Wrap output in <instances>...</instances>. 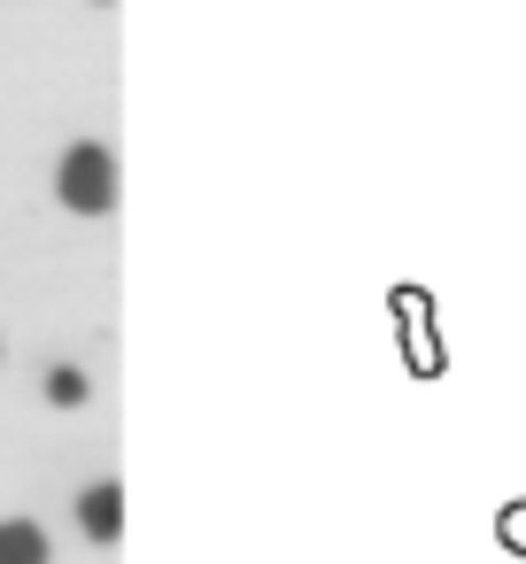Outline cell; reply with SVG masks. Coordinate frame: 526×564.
<instances>
[{"label": "cell", "instance_id": "cell-1", "mask_svg": "<svg viewBox=\"0 0 526 564\" xmlns=\"http://www.w3.org/2000/svg\"><path fill=\"white\" fill-rule=\"evenodd\" d=\"M55 194H63V209H78V217H109V209H117V155H109L101 140H78V148L55 163Z\"/></svg>", "mask_w": 526, "mask_h": 564}, {"label": "cell", "instance_id": "cell-2", "mask_svg": "<svg viewBox=\"0 0 526 564\" xmlns=\"http://www.w3.org/2000/svg\"><path fill=\"white\" fill-rule=\"evenodd\" d=\"M395 325H402L410 371H418V379H441L449 356H441V340H433V302H426V286H395Z\"/></svg>", "mask_w": 526, "mask_h": 564}, {"label": "cell", "instance_id": "cell-3", "mask_svg": "<svg viewBox=\"0 0 526 564\" xmlns=\"http://www.w3.org/2000/svg\"><path fill=\"white\" fill-rule=\"evenodd\" d=\"M78 525H86V533H94V541L109 549V541L125 533V487H117V479L86 487V495H78Z\"/></svg>", "mask_w": 526, "mask_h": 564}, {"label": "cell", "instance_id": "cell-4", "mask_svg": "<svg viewBox=\"0 0 526 564\" xmlns=\"http://www.w3.org/2000/svg\"><path fill=\"white\" fill-rule=\"evenodd\" d=\"M0 564H47V533L32 518H9L0 525Z\"/></svg>", "mask_w": 526, "mask_h": 564}, {"label": "cell", "instance_id": "cell-5", "mask_svg": "<svg viewBox=\"0 0 526 564\" xmlns=\"http://www.w3.org/2000/svg\"><path fill=\"white\" fill-rule=\"evenodd\" d=\"M495 541H503L511 556H526V495H511V502L495 510Z\"/></svg>", "mask_w": 526, "mask_h": 564}, {"label": "cell", "instance_id": "cell-6", "mask_svg": "<svg viewBox=\"0 0 526 564\" xmlns=\"http://www.w3.org/2000/svg\"><path fill=\"white\" fill-rule=\"evenodd\" d=\"M47 394H55L63 410H71V402H86V371H71V364H63V371H47Z\"/></svg>", "mask_w": 526, "mask_h": 564}]
</instances>
